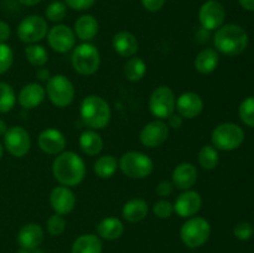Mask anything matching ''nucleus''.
Masks as SVG:
<instances>
[{"label":"nucleus","mask_w":254,"mask_h":253,"mask_svg":"<svg viewBox=\"0 0 254 253\" xmlns=\"http://www.w3.org/2000/svg\"><path fill=\"white\" fill-rule=\"evenodd\" d=\"M94 2H96V0H64V4L73 10H78V11L89 9V7L93 6Z\"/></svg>","instance_id":"obj_40"},{"label":"nucleus","mask_w":254,"mask_h":253,"mask_svg":"<svg viewBox=\"0 0 254 253\" xmlns=\"http://www.w3.org/2000/svg\"><path fill=\"white\" fill-rule=\"evenodd\" d=\"M2 155H4V148H2V145L0 144V159L2 158Z\"/></svg>","instance_id":"obj_50"},{"label":"nucleus","mask_w":254,"mask_h":253,"mask_svg":"<svg viewBox=\"0 0 254 253\" xmlns=\"http://www.w3.org/2000/svg\"><path fill=\"white\" fill-rule=\"evenodd\" d=\"M226 19V10L221 2L216 0H208L203 2L198 11V20L202 29L207 31L220 29Z\"/></svg>","instance_id":"obj_13"},{"label":"nucleus","mask_w":254,"mask_h":253,"mask_svg":"<svg viewBox=\"0 0 254 253\" xmlns=\"http://www.w3.org/2000/svg\"><path fill=\"white\" fill-rule=\"evenodd\" d=\"M40 149L50 155H59L66 148V138L64 134L55 128H47L40 133L37 139Z\"/></svg>","instance_id":"obj_17"},{"label":"nucleus","mask_w":254,"mask_h":253,"mask_svg":"<svg viewBox=\"0 0 254 253\" xmlns=\"http://www.w3.org/2000/svg\"><path fill=\"white\" fill-rule=\"evenodd\" d=\"M253 228H254V226H253Z\"/></svg>","instance_id":"obj_51"},{"label":"nucleus","mask_w":254,"mask_h":253,"mask_svg":"<svg viewBox=\"0 0 254 253\" xmlns=\"http://www.w3.org/2000/svg\"><path fill=\"white\" fill-rule=\"evenodd\" d=\"M46 94L52 104L59 108H66L74 99V87L64 74H55L47 81Z\"/></svg>","instance_id":"obj_8"},{"label":"nucleus","mask_w":254,"mask_h":253,"mask_svg":"<svg viewBox=\"0 0 254 253\" xmlns=\"http://www.w3.org/2000/svg\"><path fill=\"white\" fill-rule=\"evenodd\" d=\"M174 191V185L171 181L169 180H163L158 184L156 186V193H158L160 197H168L173 193Z\"/></svg>","instance_id":"obj_41"},{"label":"nucleus","mask_w":254,"mask_h":253,"mask_svg":"<svg viewBox=\"0 0 254 253\" xmlns=\"http://www.w3.org/2000/svg\"><path fill=\"white\" fill-rule=\"evenodd\" d=\"M47 20L52 22H60L66 17L67 15V5L62 1H52L45 10Z\"/></svg>","instance_id":"obj_35"},{"label":"nucleus","mask_w":254,"mask_h":253,"mask_svg":"<svg viewBox=\"0 0 254 253\" xmlns=\"http://www.w3.org/2000/svg\"><path fill=\"white\" fill-rule=\"evenodd\" d=\"M50 203L52 210L59 215H68L76 206V196L68 186H57L50 193Z\"/></svg>","instance_id":"obj_16"},{"label":"nucleus","mask_w":254,"mask_h":253,"mask_svg":"<svg viewBox=\"0 0 254 253\" xmlns=\"http://www.w3.org/2000/svg\"><path fill=\"white\" fill-rule=\"evenodd\" d=\"M36 76H37V78L40 79V81H44V82H47L50 78H51V74H50V71H49V69H46V68L37 69Z\"/></svg>","instance_id":"obj_45"},{"label":"nucleus","mask_w":254,"mask_h":253,"mask_svg":"<svg viewBox=\"0 0 254 253\" xmlns=\"http://www.w3.org/2000/svg\"><path fill=\"white\" fill-rule=\"evenodd\" d=\"M248 34L237 24L222 25L216 30L213 44L218 52L227 56H238L248 46Z\"/></svg>","instance_id":"obj_2"},{"label":"nucleus","mask_w":254,"mask_h":253,"mask_svg":"<svg viewBox=\"0 0 254 253\" xmlns=\"http://www.w3.org/2000/svg\"><path fill=\"white\" fill-rule=\"evenodd\" d=\"M17 253H45V252L40 250L39 247H36V248H20V250L17 251Z\"/></svg>","instance_id":"obj_47"},{"label":"nucleus","mask_w":254,"mask_h":253,"mask_svg":"<svg viewBox=\"0 0 254 253\" xmlns=\"http://www.w3.org/2000/svg\"><path fill=\"white\" fill-rule=\"evenodd\" d=\"M175 109L183 118L193 119L202 112L203 101L195 92H185L176 99Z\"/></svg>","instance_id":"obj_18"},{"label":"nucleus","mask_w":254,"mask_h":253,"mask_svg":"<svg viewBox=\"0 0 254 253\" xmlns=\"http://www.w3.org/2000/svg\"><path fill=\"white\" fill-rule=\"evenodd\" d=\"M211 140L217 150H236L245 141V131L236 123H222L213 129Z\"/></svg>","instance_id":"obj_6"},{"label":"nucleus","mask_w":254,"mask_h":253,"mask_svg":"<svg viewBox=\"0 0 254 253\" xmlns=\"http://www.w3.org/2000/svg\"><path fill=\"white\" fill-rule=\"evenodd\" d=\"M10 34H11V30H10L9 24L0 20V42H6L9 40Z\"/></svg>","instance_id":"obj_43"},{"label":"nucleus","mask_w":254,"mask_h":253,"mask_svg":"<svg viewBox=\"0 0 254 253\" xmlns=\"http://www.w3.org/2000/svg\"><path fill=\"white\" fill-rule=\"evenodd\" d=\"M166 0H141V4L148 11L156 12L165 5Z\"/></svg>","instance_id":"obj_42"},{"label":"nucleus","mask_w":254,"mask_h":253,"mask_svg":"<svg viewBox=\"0 0 254 253\" xmlns=\"http://www.w3.org/2000/svg\"><path fill=\"white\" fill-rule=\"evenodd\" d=\"M183 122H184L183 117H181L180 114L173 113L168 118V126L169 128L179 129V128H181V126H183Z\"/></svg>","instance_id":"obj_44"},{"label":"nucleus","mask_w":254,"mask_h":253,"mask_svg":"<svg viewBox=\"0 0 254 253\" xmlns=\"http://www.w3.org/2000/svg\"><path fill=\"white\" fill-rule=\"evenodd\" d=\"M4 145L6 150L15 158H22L31 148V138L29 131L19 126L7 128L4 134Z\"/></svg>","instance_id":"obj_11"},{"label":"nucleus","mask_w":254,"mask_h":253,"mask_svg":"<svg viewBox=\"0 0 254 253\" xmlns=\"http://www.w3.org/2000/svg\"><path fill=\"white\" fill-rule=\"evenodd\" d=\"M253 226L250 222H246V221L238 222L233 228V235L240 241H248L253 236Z\"/></svg>","instance_id":"obj_39"},{"label":"nucleus","mask_w":254,"mask_h":253,"mask_svg":"<svg viewBox=\"0 0 254 253\" xmlns=\"http://www.w3.org/2000/svg\"><path fill=\"white\" fill-rule=\"evenodd\" d=\"M41 0H19L20 4L26 5V6H34V5H37Z\"/></svg>","instance_id":"obj_48"},{"label":"nucleus","mask_w":254,"mask_h":253,"mask_svg":"<svg viewBox=\"0 0 254 253\" xmlns=\"http://www.w3.org/2000/svg\"><path fill=\"white\" fill-rule=\"evenodd\" d=\"M74 35L82 41H91L99 31V24L92 15H82L74 22Z\"/></svg>","instance_id":"obj_23"},{"label":"nucleus","mask_w":254,"mask_h":253,"mask_svg":"<svg viewBox=\"0 0 254 253\" xmlns=\"http://www.w3.org/2000/svg\"><path fill=\"white\" fill-rule=\"evenodd\" d=\"M16 103L14 88L6 82H0V113H7Z\"/></svg>","instance_id":"obj_33"},{"label":"nucleus","mask_w":254,"mask_h":253,"mask_svg":"<svg viewBox=\"0 0 254 253\" xmlns=\"http://www.w3.org/2000/svg\"><path fill=\"white\" fill-rule=\"evenodd\" d=\"M176 98L170 87L160 86L154 89L149 98V109L158 119H168L175 112Z\"/></svg>","instance_id":"obj_9"},{"label":"nucleus","mask_w":254,"mask_h":253,"mask_svg":"<svg viewBox=\"0 0 254 253\" xmlns=\"http://www.w3.org/2000/svg\"><path fill=\"white\" fill-rule=\"evenodd\" d=\"M114 51L122 57H133L139 50V42L136 37L129 31H119L114 35L113 41Z\"/></svg>","instance_id":"obj_22"},{"label":"nucleus","mask_w":254,"mask_h":253,"mask_svg":"<svg viewBox=\"0 0 254 253\" xmlns=\"http://www.w3.org/2000/svg\"><path fill=\"white\" fill-rule=\"evenodd\" d=\"M119 169L130 179H145L153 173L154 163L141 151H127L118 161Z\"/></svg>","instance_id":"obj_5"},{"label":"nucleus","mask_w":254,"mask_h":253,"mask_svg":"<svg viewBox=\"0 0 254 253\" xmlns=\"http://www.w3.org/2000/svg\"><path fill=\"white\" fill-rule=\"evenodd\" d=\"M124 232V225L119 218L106 217L97 225V233L99 238L107 241L118 240Z\"/></svg>","instance_id":"obj_26"},{"label":"nucleus","mask_w":254,"mask_h":253,"mask_svg":"<svg viewBox=\"0 0 254 253\" xmlns=\"http://www.w3.org/2000/svg\"><path fill=\"white\" fill-rule=\"evenodd\" d=\"M238 114L246 126L254 128V96L243 99L238 108Z\"/></svg>","instance_id":"obj_34"},{"label":"nucleus","mask_w":254,"mask_h":253,"mask_svg":"<svg viewBox=\"0 0 254 253\" xmlns=\"http://www.w3.org/2000/svg\"><path fill=\"white\" fill-rule=\"evenodd\" d=\"M153 212L155 213L156 217L165 220V218L171 217L174 213V205L168 200H159L154 203Z\"/></svg>","instance_id":"obj_38"},{"label":"nucleus","mask_w":254,"mask_h":253,"mask_svg":"<svg viewBox=\"0 0 254 253\" xmlns=\"http://www.w3.org/2000/svg\"><path fill=\"white\" fill-rule=\"evenodd\" d=\"M211 235V226L206 218L190 217L180 230V237L184 245L190 248L201 247L207 242Z\"/></svg>","instance_id":"obj_7"},{"label":"nucleus","mask_w":254,"mask_h":253,"mask_svg":"<svg viewBox=\"0 0 254 253\" xmlns=\"http://www.w3.org/2000/svg\"><path fill=\"white\" fill-rule=\"evenodd\" d=\"M79 116L84 126L93 130H98L108 126L112 117L111 107L106 99L92 94L82 101L79 107Z\"/></svg>","instance_id":"obj_3"},{"label":"nucleus","mask_w":254,"mask_h":253,"mask_svg":"<svg viewBox=\"0 0 254 253\" xmlns=\"http://www.w3.org/2000/svg\"><path fill=\"white\" fill-rule=\"evenodd\" d=\"M103 245L97 235H82L72 245V253H102Z\"/></svg>","instance_id":"obj_28"},{"label":"nucleus","mask_w":254,"mask_h":253,"mask_svg":"<svg viewBox=\"0 0 254 253\" xmlns=\"http://www.w3.org/2000/svg\"><path fill=\"white\" fill-rule=\"evenodd\" d=\"M45 97H46V89L40 83L32 82L22 87L17 96V102L22 108L34 109L44 102Z\"/></svg>","instance_id":"obj_20"},{"label":"nucleus","mask_w":254,"mask_h":253,"mask_svg":"<svg viewBox=\"0 0 254 253\" xmlns=\"http://www.w3.org/2000/svg\"><path fill=\"white\" fill-rule=\"evenodd\" d=\"M197 181V170L191 163H181L173 170L171 183L178 190H190Z\"/></svg>","instance_id":"obj_19"},{"label":"nucleus","mask_w":254,"mask_h":253,"mask_svg":"<svg viewBox=\"0 0 254 253\" xmlns=\"http://www.w3.org/2000/svg\"><path fill=\"white\" fill-rule=\"evenodd\" d=\"M202 197L197 191L185 190L176 197L174 203V212L183 218L193 217L200 211Z\"/></svg>","instance_id":"obj_15"},{"label":"nucleus","mask_w":254,"mask_h":253,"mask_svg":"<svg viewBox=\"0 0 254 253\" xmlns=\"http://www.w3.org/2000/svg\"><path fill=\"white\" fill-rule=\"evenodd\" d=\"M119 168L118 160L113 155L99 156L94 163V173L101 179H109L116 174L117 169Z\"/></svg>","instance_id":"obj_29"},{"label":"nucleus","mask_w":254,"mask_h":253,"mask_svg":"<svg viewBox=\"0 0 254 253\" xmlns=\"http://www.w3.org/2000/svg\"><path fill=\"white\" fill-rule=\"evenodd\" d=\"M44 230L37 223H27L20 228L17 233V243L20 248H36L44 241Z\"/></svg>","instance_id":"obj_21"},{"label":"nucleus","mask_w":254,"mask_h":253,"mask_svg":"<svg viewBox=\"0 0 254 253\" xmlns=\"http://www.w3.org/2000/svg\"><path fill=\"white\" fill-rule=\"evenodd\" d=\"M7 130V126L6 123H5V121H2L1 118H0V136H4V134L6 133Z\"/></svg>","instance_id":"obj_49"},{"label":"nucleus","mask_w":254,"mask_h":253,"mask_svg":"<svg viewBox=\"0 0 254 253\" xmlns=\"http://www.w3.org/2000/svg\"><path fill=\"white\" fill-rule=\"evenodd\" d=\"M241 6L248 11H254V0H238Z\"/></svg>","instance_id":"obj_46"},{"label":"nucleus","mask_w":254,"mask_h":253,"mask_svg":"<svg viewBox=\"0 0 254 253\" xmlns=\"http://www.w3.org/2000/svg\"><path fill=\"white\" fill-rule=\"evenodd\" d=\"M25 56L26 60L35 67H42L49 61V52L41 45L30 44L25 49Z\"/></svg>","instance_id":"obj_31"},{"label":"nucleus","mask_w":254,"mask_h":253,"mask_svg":"<svg viewBox=\"0 0 254 253\" xmlns=\"http://www.w3.org/2000/svg\"><path fill=\"white\" fill-rule=\"evenodd\" d=\"M49 32V25L42 16L30 15L21 20L17 26V37L26 44H36L41 41Z\"/></svg>","instance_id":"obj_10"},{"label":"nucleus","mask_w":254,"mask_h":253,"mask_svg":"<svg viewBox=\"0 0 254 253\" xmlns=\"http://www.w3.org/2000/svg\"><path fill=\"white\" fill-rule=\"evenodd\" d=\"M52 174L64 186H77L86 176V165L74 151H62L52 163Z\"/></svg>","instance_id":"obj_1"},{"label":"nucleus","mask_w":254,"mask_h":253,"mask_svg":"<svg viewBox=\"0 0 254 253\" xmlns=\"http://www.w3.org/2000/svg\"><path fill=\"white\" fill-rule=\"evenodd\" d=\"M148 203L143 198H131L129 200L126 205L123 206V213L124 220H127L130 223H136L143 221L148 215Z\"/></svg>","instance_id":"obj_25"},{"label":"nucleus","mask_w":254,"mask_h":253,"mask_svg":"<svg viewBox=\"0 0 254 253\" xmlns=\"http://www.w3.org/2000/svg\"><path fill=\"white\" fill-rule=\"evenodd\" d=\"M47 42L54 51L59 54H67L76 45V35L67 25H55L47 32Z\"/></svg>","instance_id":"obj_12"},{"label":"nucleus","mask_w":254,"mask_h":253,"mask_svg":"<svg viewBox=\"0 0 254 253\" xmlns=\"http://www.w3.org/2000/svg\"><path fill=\"white\" fill-rule=\"evenodd\" d=\"M72 67L82 76H91L96 73L101 64V55L93 44L83 42L77 45L71 56Z\"/></svg>","instance_id":"obj_4"},{"label":"nucleus","mask_w":254,"mask_h":253,"mask_svg":"<svg viewBox=\"0 0 254 253\" xmlns=\"http://www.w3.org/2000/svg\"><path fill=\"white\" fill-rule=\"evenodd\" d=\"M146 73V63L140 57H130L124 64V76L130 82H139Z\"/></svg>","instance_id":"obj_30"},{"label":"nucleus","mask_w":254,"mask_h":253,"mask_svg":"<svg viewBox=\"0 0 254 253\" xmlns=\"http://www.w3.org/2000/svg\"><path fill=\"white\" fill-rule=\"evenodd\" d=\"M79 148L84 154L89 156H94L101 154L103 150V139L102 136L97 133L93 129H88L84 130L83 133L79 135Z\"/></svg>","instance_id":"obj_27"},{"label":"nucleus","mask_w":254,"mask_h":253,"mask_svg":"<svg viewBox=\"0 0 254 253\" xmlns=\"http://www.w3.org/2000/svg\"><path fill=\"white\" fill-rule=\"evenodd\" d=\"M169 136V126L161 119H155V121L150 122L144 128L141 129L140 135V143L144 146L148 148H158L161 144L166 141Z\"/></svg>","instance_id":"obj_14"},{"label":"nucleus","mask_w":254,"mask_h":253,"mask_svg":"<svg viewBox=\"0 0 254 253\" xmlns=\"http://www.w3.org/2000/svg\"><path fill=\"white\" fill-rule=\"evenodd\" d=\"M198 163L205 170H213L220 163L218 150L213 145H203L198 151Z\"/></svg>","instance_id":"obj_32"},{"label":"nucleus","mask_w":254,"mask_h":253,"mask_svg":"<svg viewBox=\"0 0 254 253\" xmlns=\"http://www.w3.org/2000/svg\"><path fill=\"white\" fill-rule=\"evenodd\" d=\"M66 220L62 215L59 213H55V215L50 216L49 220L46 221L47 231H49L50 235L52 236H60L66 230Z\"/></svg>","instance_id":"obj_36"},{"label":"nucleus","mask_w":254,"mask_h":253,"mask_svg":"<svg viewBox=\"0 0 254 253\" xmlns=\"http://www.w3.org/2000/svg\"><path fill=\"white\" fill-rule=\"evenodd\" d=\"M218 63H220V55L215 49H203L202 51L198 52L193 62L196 71L202 74L212 73L218 67Z\"/></svg>","instance_id":"obj_24"},{"label":"nucleus","mask_w":254,"mask_h":253,"mask_svg":"<svg viewBox=\"0 0 254 253\" xmlns=\"http://www.w3.org/2000/svg\"><path fill=\"white\" fill-rule=\"evenodd\" d=\"M14 61V54L9 45L5 42H0V74L9 71Z\"/></svg>","instance_id":"obj_37"}]
</instances>
